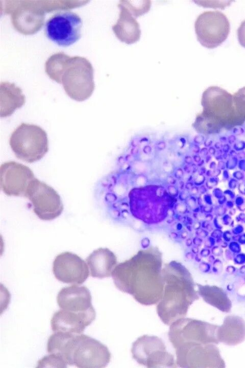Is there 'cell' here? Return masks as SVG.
<instances>
[{"label":"cell","mask_w":245,"mask_h":368,"mask_svg":"<svg viewBox=\"0 0 245 368\" xmlns=\"http://www.w3.org/2000/svg\"><path fill=\"white\" fill-rule=\"evenodd\" d=\"M162 267V253L157 247L150 246L118 264L112 277L120 291L130 294L139 303L150 306L158 303L163 294Z\"/></svg>","instance_id":"obj_1"},{"label":"cell","mask_w":245,"mask_h":368,"mask_svg":"<svg viewBox=\"0 0 245 368\" xmlns=\"http://www.w3.org/2000/svg\"><path fill=\"white\" fill-rule=\"evenodd\" d=\"M162 273L164 290L156 309L161 321L169 326L185 317L189 306L199 297L190 273L179 262L165 264Z\"/></svg>","instance_id":"obj_2"},{"label":"cell","mask_w":245,"mask_h":368,"mask_svg":"<svg viewBox=\"0 0 245 368\" xmlns=\"http://www.w3.org/2000/svg\"><path fill=\"white\" fill-rule=\"evenodd\" d=\"M45 71L52 80L63 85L66 94L74 100L85 101L93 92V68L83 57L56 53L46 61Z\"/></svg>","instance_id":"obj_3"},{"label":"cell","mask_w":245,"mask_h":368,"mask_svg":"<svg viewBox=\"0 0 245 368\" xmlns=\"http://www.w3.org/2000/svg\"><path fill=\"white\" fill-rule=\"evenodd\" d=\"M202 111L198 114L192 127L200 134L217 133L239 126L236 118L233 95L218 86H210L203 93Z\"/></svg>","instance_id":"obj_4"},{"label":"cell","mask_w":245,"mask_h":368,"mask_svg":"<svg viewBox=\"0 0 245 368\" xmlns=\"http://www.w3.org/2000/svg\"><path fill=\"white\" fill-rule=\"evenodd\" d=\"M130 211L134 217L148 224H156L166 219L177 202L161 184L144 182L128 192Z\"/></svg>","instance_id":"obj_5"},{"label":"cell","mask_w":245,"mask_h":368,"mask_svg":"<svg viewBox=\"0 0 245 368\" xmlns=\"http://www.w3.org/2000/svg\"><path fill=\"white\" fill-rule=\"evenodd\" d=\"M9 144L17 158L29 163L40 160L48 151L46 132L34 124L19 125L11 134Z\"/></svg>","instance_id":"obj_6"},{"label":"cell","mask_w":245,"mask_h":368,"mask_svg":"<svg viewBox=\"0 0 245 368\" xmlns=\"http://www.w3.org/2000/svg\"><path fill=\"white\" fill-rule=\"evenodd\" d=\"M4 3V13L11 14L14 28L25 35L39 31L43 25L45 13L50 12L47 1H10Z\"/></svg>","instance_id":"obj_7"},{"label":"cell","mask_w":245,"mask_h":368,"mask_svg":"<svg viewBox=\"0 0 245 368\" xmlns=\"http://www.w3.org/2000/svg\"><path fill=\"white\" fill-rule=\"evenodd\" d=\"M214 343L187 341L173 346L181 367H220L225 362Z\"/></svg>","instance_id":"obj_8"},{"label":"cell","mask_w":245,"mask_h":368,"mask_svg":"<svg viewBox=\"0 0 245 368\" xmlns=\"http://www.w3.org/2000/svg\"><path fill=\"white\" fill-rule=\"evenodd\" d=\"M111 359L108 348L100 341L83 334L76 336L70 351L69 365L80 368H101Z\"/></svg>","instance_id":"obj_9"},{"label":"cell","mask_w":245,"mask_h":368,"mask_svg":"<svg viewBox=\"0 0 245 368\" xmlns=\"http://www.w3.org/2000/svg\"><path fill=\"white\" fill-rule=\"evenodd\" d=\"M132 357L147 367H176L174 356L166 350L163 340L156 336L144 335L135 341Z\"/></svg>","instance_id":"obj_10"},{"label":"cell","mask_w":245,"mask_h":368,"mask_svg":"<svg viewBox=\"0 0 245 368\" xmlns=\"http://www.w3.org/2000/svg\"><path fill=\"white\" fill-rule=\"evenodd\" d=\"M82 20L68 10L58 12L47 19L44 27L46 36L59 46L68 47L79 40Z\"/></svg>","instance_id":"obj_11"},{"label":"cell","mask_w":245,"mask_h":368,"mask_svg":"<svg viewBox=\"0 0 245 368\" xmlns=\"http://www.w3.org/2000/svg\"><path fill=\"white\" fill-rule=\"evenodd\" d=\"M197 39L204 47L213 49L220 45L230 32L229 21L218 11H208L200 14L194 23Z\"/></svg>","instance_id":"obj_12"},{"label":"cell","mask_w":245,"mask_h":368,"mask_svg":"<svg viewBox=\"0 0 245 368\" xmlns=\"http://www.w3.org/2000/svg\"><path fill=\"white\" fill-rule=\"evenodd\" d=\"M218 328L201 320L183 317L170 325L168 336L173 346L187 341L217 344Z\"/></svg>","instance_id":"obj_13"},{"label":"cell","mask_w":245,"mask_h":368,"mask_svg":"<svg viewBox=\"0 0 245 368\" xmlns=\"http://www.w3.org/2000/svg\"><path fill=\"white\" fill-rule=\"evenodd\" d=\"M25 197L30 200L35 214L41 220H53L63 211V202L57 192L36 178L30 185Z\"/></svg>","instance_id":"obj_14"},{"label":"cell","mask_w":245,"mask_h":368,"mask_svg":"<svg viewBox=\"0 0 245 368\" xmlns=\"http://www.w3.org/2000/svg\"><path fill=\"white\" fill-rule=\"evenodd\" d=\"M35 178L27 166L14 161L5 162L0 168V187L8 196L25 197L27 190Z\"/></svg>","instance_id":"obj_15"},{"label":"cell","mask_w":245,"mask_h":368,"mask_svg":"<svg viewBox=\"0 0 245 368\" xmlns=\"http://www.w3.org/2000/svg\"><path fill=\"white\" fill-rule=\"evenodd\" d=\"M53 272L58 281L76 285L83 283L89 274L86 262L76 254L68 251L56 257L53 264Z\"/></svg>","instance_id":"obj_16"},{"label":"cell","mask_w":245,"mask_h":368,"mask_svg":"<svg viewBox=\"0 0 245 368\" xmlns=\"http://www.w3.org/2000/svg\"><path fill=\"white\" fill-rule=\"evenodd\" d=\"M91 299L90 292L86 286L76 284L62 288L57 297L61 309L78 313L95 312Z\"/></svg>","instance_id":"obj_17"},{"label":"cell","mask_w":245,"mask_h":368,"mask_svg":"<svg viewBox=\"0 0 245 368\" xmlns=\"http://www.w3.org/2000/svg\"><path fill=\"white\" fill-rule=\"evenodd\" d=\"M95 312L76 313L60 309L56 312L51 320L53 331L82 334L86 328L95 319Z\"/></svg>","instance_id":"obj_18"},{"label":"cell","mask_w":245,"mask_h":368,"mask_svg":"<svg viewBox=\"0 0 245 368\" xmlns=\"http://www.w3.org/2000/svg\"><path fill=\"white\" fill-rule=\"evenodd\" d=\"M90 275L103 279L112 276L117 265L115 255L107 248H99L94 250L86 259Z\"/></svg>","instance_id":"obj_19"},{"label":"cell","mask_w":245,"mask_h":368,"mask_svg":"<svg viewBox=\"0 0 245 368\" xmlns=\"http://www.w3.org/2000/svg\"><path fill=\"white\" fill-rule=\"evenodd\" d=\"M120 9L119 18L112 27V30L121 41L127 44L137 41L140 37V25L136 18L125 7L118 4Z\"/></svg>","instance_id":"obj_20"},{"label":"cell","mask_w":245,"mask_h":368,"mask_svg":"<svg viewBox=\"0 0 245 368\" xmlns=\"http://www.w3.org/2000/svg\"><path fill=\"white\" fill-rule=\"evenodd\" d=\"M26 98L22 90L14 83L8 82L1 83V118L10 116L16 109L25 103Z\"/></svg>","instance_id":"obj_21"},{"label":"cell","mask_w":245,"mask_h":368,"mask_svg":"<svg viewBox=\"0 0 245 368\" xmlns=\"http://www.w3.org/2000/svg\"><path fill=\"white\" fill-rule=\"evenodd\" d=\"M218 341L228 345H235L245 339V322L237 316H227L217 330Z\"/></svg>","instance_id":"obj_22"},{"label":"cell","mask_w":245,"mask_h":368,"mask_svg":"<svg viewBox=\"0 0 245 368\" xmlns=\"http://www.w3.org/2000/svg\"><path fill=\"white\" fill-rule=\"evenodd\" d=\"M197 285L199 295L207 303L223 312L230 311L231 303L224 290L216 286Z\"/></svg>","instance_id":"obj_23"},{"label":"cell","mask_w":245,"mask_h":368,"mask_svg":"<svg viewBox=\"0 0 245 368\" xmlns=\"http://www.w3.org/2000/svg\"><path fill=\"white\" fill-rule=\"evenodd\" d=\"M77 335L62 332H54L48 339L47 352L60 356L68 365V359L71 346Z\"/></svg>","instance_id":"obj_24"},{"label":"cell","mask_w":245,"mask_h":368,"mask_svg":"<svg viewBox=\"0 0 245 368\" xmlns=\"http://www.w3.org/2000/svg\"><path fill=\"white\" fill-rule=\"evenodd\" d=\"M235 116L239 126L245 122V87L240 88L233 95Z\"/></svg>","instance_id":"obj_25"},{"label":"cell","mask_w":245,"mask_h":368,"mask_svg":"<svg viewBox=\"0 0 245 368\" xmlns=\"http://www.w3.org/2000/svg\"><path fill=\"white\" fill-rule=\"evenodd\" d=\"M118 4L125 7L136 18L146 13L150 9L151 1H120Z\"/></svg>","instance_id":"obj_26"},{"label":"cell","mask_w":245,"mask_h":368,"mask_svg":"<svg viewBox=\"0 0 245 368\" xmlns=\"http://www.w3.org/2000/svg\"><path fill=\"white\" fill-rule=\"evenodd\" d=\"M37 367H66L67 363L60 356L54 354H50L38 361Z\"/></svg>","instance_id":"obj_27"},{"label":"cell","mask_w":245,"mask_h":368,"mask_svg":"<svg viewBox=\"0 0 245 368\" xmlns=\"http://www.w3.org/2000/svg\"><path fill=\"white\" fill-rule=\"evenodd\" d=\"M237 36L240 44L245 48V20L241 23L238 28Z\"/></svg>","instance_id":"obj_28"},{"label":"cell","mask_w":245,"mask_h":368,"mask_svg":"<svg viewBox=\"0 0 245 368\" xmlns=\"http://www.w3.org/2000/svg\"><path fill=\"white\" fill-rule=\"evenodd\" d=\"M151 241L149 238L144 237L140 241V245L142 249H146L150 246Z\"/></svg>","instance_id":"obj_29"},{"label":"cell","mask_w":245,"mask_h":368,"mask_svg":"<svg viewBox=\"0 0 245 368\" xmlns=\"http://www.w3.org/2000/svg\"><path fill=\"white\" fill-rule=\"evenodd\" d=\"M169 236L170 238H172L173 239H176L178 238L179 237H180L179 234H178V233H177L175 231H173V232H170V234H169Z\"/></svg>","instance_id":"obj_30"},{"label":"cell","mask_w":245,"mask_h":368,"mask_svg":"<svg viewBox=\"0 0 245 368\" xmlns=\"http://www.w3.org/2000/svg\"><path fill=\"white\" fill-rule=\"evenodd\" d=\"M187 236L188 233L185 231H183L179 234V237L183 239H186L187 238Z\"/></svg>","instance_id":"obj_31"},{"label":"cell","mask_w":245,"mask_h":368,"mask_svg":"<svg viewBox=\"0 0 245 368\" xmlns=\"http://www.w3.org/2000/svg\"><path fill=\"white\" fill-rule=\"evenodd\" d=\"M182 228V224L180 223V222H178L176 223V231H180Z\"/></svg>","instance_id":"obj_32"},{"label":"cell","mask_w":245,"mask_h":368,"mask_svg":"<svg viewBox=\"0 0 245 368\" xmlns=\"http://www.w3.org/2000/svg\"><path fill=\"white\" fill-rule=\"evenodd\" d=\"M185 244L187 246L189 247L192 244V241L190 239L188 238L186 240Z\"/></svg>","instance_id":"obj_33"}]
</instances>
